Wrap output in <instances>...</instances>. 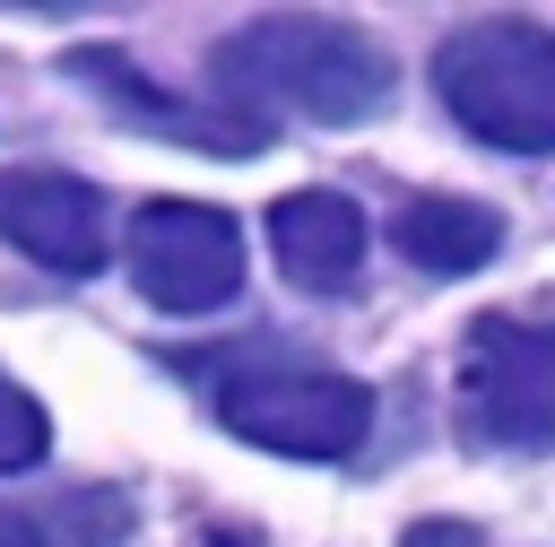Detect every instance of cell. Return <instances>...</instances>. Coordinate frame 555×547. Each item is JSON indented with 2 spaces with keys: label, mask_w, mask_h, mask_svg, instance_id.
<instances>
[{
  "label": "cell",
  "mask_w": 555,
  "mask_h": 547,
  "mask_svg": "<svg viewBox=\"0 0 555 547\" xmlns=\"http://www.w3.org/2000/svg\"><path fill=\"white\" fill-rule=\"evenodd\" d=\"M208 78L234 113H295L321 130H356L390 113V52L347 17H251L208 43Z\"/></svg>",
  "instance_id": "obj_1"
},
{
  "label": "cell",
  "mask_w": 555,
  "mask_h": 547,
  "mask_svg": "<svg viewBox=\"0 0 555 547\" xmlns=\"http://www.w3.org/2000/svg\"><path fill=\"white\" fill-rule=\"evenodd\" d=\"M442 113L512 156H555V26L529 17H468L434 43Z\"/></svg>",
  "instance_id": "obj_2"
},
{
  "label": "cell",
  "mask_w": 555,
  "mask_h": 547,
  "mask_svg": "<svg viewBox=\"0 0 555 547\" xmlns=\"http://www.w3.org/2000/svg\"><path fill=\"white\" fill-rule=\"evenodd\" d=\"M217 417H225V434H243L278 460H347L373 434V391L338 365L260 356L217 382Z\"/></svg>",
  "instance_id": "obj_3"
},
{
  "label": "cell",
  "mask_w": 555,
  "mask_h": 547,
  "mask_svg": "<svg viewBox=\"0 0 555 547\" xmlns=\"http://www.w3.org/2000/svg\"><path fill=\"white\" fill-rule=\"evenodd\" d=\"M460 425L494 451H555V321L486 313L468 330Z\"/></svg>",
  "instance_id": "obj_4"
},
{
  "label": "cell",
  "mask_w": 555,
  "mask_h": 547,
  "mask_svg": "<svg viewBox=\"0 0 555 547\" xmlns=\"http://www.w3.org/2000/svg\"><path fill=\"white\" fill-rule=\"evenodd\" d=\"M121 260H130V287L156 304V313H217L243 295V226L208 200H147L121 234Z\"/></svg>",
  "instance_id": "obj_5"
},
{
  "label": "cell",
  "mask_w": 555,
  "mask_h": 547,
  "mask_svg": "<svg viewBox=\"0 0 555 547\" xmlns=\"http://www.w3.org/2000/svg\"><path fill=\"white\" fill-rule=\"evenodd\" d=\"M61 69H69V78H87V96H95L113 122L147 130V139H173V148H199V156H260V148H269V122H260V113L165 96V87H156L121 43H69V52H61Z\"/></svg>",
  "instance_id": "obj_6"
},
{
  "label": "cell",
  "mask_w": 555,
  "mask_h": 547,
  "mask_svg": "<svg viewBox=\"0 0 555 547\" xmlns=\"http://www.w3.org/2000/svg\"><path fill=\"white\" fill-rule=\"evenodd\" d=\"M0 243L35 269H95L104 260V191L61 165H9L0 174Z\"/></svg>",
  "instance_id": "obj_7"
},
{
  "label": "cell",
  "mask_w": 555,
  "mask_h": 547,
  "mask_svg": "<svg viewBox=\"0 0 555 547\" xmlns=\"http://www.w3.org/2000/svg\"><path fill=\"white\" fill-rule=\"evenodd\" d=\"M269 252H278L286 287L338 295V287H356V269L373 252V226L347 191H286V200H269Z\"/></svg>",
  "instance_id": "obj_8"
},
{
  "label": "cell",
  "mask_w": 555,
  "mask_h": 547,
  "mask_svg": "<svg viewBox=\"0 0 555 547\" xmlns=\"http://www.w3.org/2000/svg\"><path fill=\"white\" fill-rule=\"evenodd\" d=\"M390 252L416 260L425 278H468L503 252V208L486 200H451V191H425L390 217Z\"/></svg>",
  "instance_id": "obj_9"
},
{
  "label": "cell",
  "mask_w": 555,
  "mask_h": 547,
  "mask_svg": "<svg viewBox=\"0 0 555 547\" xmlns=\"http://www.w3.org/2000/svg\"><path fill=\"white\" fill-rule=\"evenodd\" d=\"M43 443H52L43 399H35L26 382H9V373H0V478H9V469H35V460H43Z\"/></svg>",
  "instance_id": "obj_10"
},
{
  "label": "cell",
  "mask_w": 555,
  "mask_h": 547,
  "mask_svg": "<svg viewBox=\"0 0 555 547\" xmlns=\"http://www.w3.org/2000/svg\"><path fill=\"white\" fill-rule=\"evenodd\" d=\"M399 547H486V538H477L468 521H416V530H408Z\"/></svg>",
  "instance_id": "obj_11"
},
{
  "label": "cell",
  "mask_w": 555,
  "mask_h": 547,
  "mask_svg": "<svg viewBox=\"0 0 555 547\" xmlns=\"http://www.w3.org/2000/svg\"><path fill=\"white\" fill-rule=\"evenodd\" d=\"M0 547H43V530H35L17 504H0Z\"/></svg>",
  "instance_id": "obj_12"
}]
</instances>
